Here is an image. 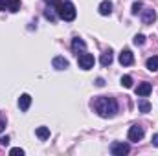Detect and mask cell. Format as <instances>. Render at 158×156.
Wrapping results in <instances>:
<instances>
[{
    "label": "cell",
    "mask_w": 158,
    "mask_h": 156,
    "mask_svg": "<svg viewBox=\"0 0 158 156\" xmlns=\"http://www.w3.org/2000/svg\"><path fill=\"white\" fill-rule=\"evenodd\" d=\"M94 110H96L101 117H112L118 112V103H116L114 97L103 96V97H98V99L94 101Z\"/></svg>",
    "instance_id": "1"
},
{
    "label": "cell",
    "mask_w": 158,
    "mask_h": 156,
    "mask_svg": "<svg viewBox=\"0 0 158 156\" xmlns=\"http://www.w3.org/2000/svg\"><path fill=\"white\" fill-rule=\"evenodd\" d=\"M53 4H55L57 13H59V17H61L63 20L72 22V20L76 18L77 11H76V6H74L72 2H68V0H64V2H61V0H53Z\"/></svg>",
    "instance_id": "2"
},
{
    "label": "cell",
    "mask_w": 158,
    "mask_h": 156,
    "mask_svg": "<svg viewBox=\"0 0 158 156\" xmlns=\"http://www.w3.org/2000/svg\"><path fill=\"white\" fill-rule=\"evenodd\" d=\"M77 64H79V68H83V70L94 68V55L92 53H81L77 57Z\"/></svg>",
    "instance_id": "3"
},
{
    "label": "cell",
    "mask_w": 158,
    "mask_h": 156,
    "mask_svg": "<svg viewBox=\"0 0 158 156\" xmlns=\"http://www.w3.org/2000/svg\"><path fill=\"white\" fill-rule=\"evenodd\" d=\"M129 151H131L129 143H123V142H114V143L110 145V153H112L114 156H123V154H129Z\"/></svg>",
    "instance_id": "4"
},
{
    "label": "cell",
    "mask_w": 158,
    "mask_h": 156,
    "mask_svg": "<svg viewBox=\"0 0 158 156\" xmlns=\"http://www.w3.org/2000/svg\"><path fill=\"white\" fill-rule=\"evenodd\" d=\"M142 138H143V129L140 125H132L129 129V140L131 142H140Z\"/></svg>",
    "instance_id": "5"
},
{
    "label": "cell",
    "mask_w": 158,
    "mask_h": 156,
    "mask_svg": "<svg viewBox=\"0 0 158 156\" xmlns=\"http://www.w3.org/2000/svg\"><path fill=\"white\" fill-rule=\"evenodd\" d=\"M151 92H153V84L151 83H140L138 88H136V96L138 97H147Z\"/></svg>",
    "instance_id": "6"
},
{
    "label": "cell",
    "mask_w": 158,
    "mask_h": 156,
    "mask_svg": "<svg viewBox=\"0 0 158 156\" xmlns=\"http://www.w3.org/2000/svg\"><path fill=\"white\" fill-rule=\"evenodd\" d=\"M119 63H121L123 66H131V64L134 63V55H132V51H131V50H123V51L119 53Z\"/></svg>",
    "instance_id": "7"
},
{
    "label": "cell",
    "mask_w": 158,
    "mask_h": 156,
    "mask_svg": "<svg viewBox=\"0 0 158 156\" xmlns=\"http://www.w3.org/2000/svg\"><path fill=\"white\" fill-rule=\"evenodd\" d=\"M155 20H156L155 9H143V11H142V22H143V24H153Z\"/></svg>",
    "instance_id": "8"
},
{
    "label": "cell",
    "mask_w": 158,
    "mask_h": 156,
    "mask_svg": "<svg viewBox=\"0 0 158 156\" xmlns=\"http://www.w3.org/2000/svg\"><path fill=\"white\" fill-rule=\"evenodd\" d=\"M98 11H99V15H103V17L110 15V13H112V2H110V0H103V2L98 6Z\"/></svg>",
    "instance_id": "9"
},
{
    "label": "cell",
    "mask_w": 158,
    "mask_h": 156,
    "mask_svg": "<svg viewBox=\"0 0 158 156\" xmlns=\"http://www.w3.org/2000/svg\"><path fill=\"white\" fill-rule=\"evenodd\" d=\"M52 64H53V68H55V70H66V68H68V61H66L64 57H61V55L53 57Z\"/></svg>",
    "instance_id": "10"
},
{
    "label": "cell",
    "mask_w": 158,
    "mask_h": 156,
    "mask_svg": "<svg viewBox=\"0 0 158 156\" xmlns=\"http://www.w3.org/2000/svg\"><path fill=\"white\" fill-rule=\"evenodd\" d=\"M30 105H31V96L30 94H22L20 97H19V107H20V110H28L30 109Z\"/></svg>",
    "instance_id": "11"
},
{
    "label": "cell",
    "mask_w": 158,
    "mask_h": 156,
    "mask_svg": "<svg viewBox=\"0 0 158 156\" xmlns=\"http://www.w3.org/2000/svg\"><path fill=\"white\" fill-rule=\"evenodd\" d=\"M145 66H147V70H151V72H158V55L149 57L147 63H145Z\"/></svg>",
    "instance_id": "12"
},
{
    "label": "cell",
    "mask_w": 158,
    "mask_h": 156,
    "mask_svg": "<svg viewBox=\"0 0 158 156\" xmlns=\"http://www.w3.org/2000/svg\"><path fill=\"white\" fill-rule=\"evenodd\" d=\"M35 134H37L39 140H48V138H50V129H48V127H39V129L35 130Z\"/></svg>",
    "instance_id": "13"
},
{
    "label": "cell",
    "mask_w": 158,
    "mask_h": 156,
    "mask_svg": "<svg viewBox=\"0 0 158 156\" xmlns=\"http://www.w3.org/2000/svg\"><path fill=\"white\" fill-rule=\"evenodd\" d=\"M99 61H101V64H103V66H110V63H112V51H110V50H109V51H105V53L101 55V59H99Z\"/></svg>",
    "instance_id": "14"
},
{
    "label": "cell",
    "mask_w": 158,
    "mask_h": 156,
    "mask_svg": "<svg viewBox=\"0 0 158 156\" xmlns=\"http://www.w3.org/2000/svg\"><path fill=\"white\" fill-rule=\"evenodd\" d=\"M6 4H7V9L13 13L20 9V0H6Z\"/></svg>",
    "instance_id": "15"
},
{
    "label": "cell",
    "mask_w": 158,
    "mask_h": 156,
    "mask_svg": "<svg viewBox=\"0 0 158 156\" xmlns=\"http://www.w3.org/2000/svg\"><path fill=\"white\" fill-rule=\"evenodd\" d=\"M138 107H140V110H142V112H149V110H151V103H149L147 99H143V97L138 101Z\"/></svg>",
    "instance_id": "16"
},
{
    "label": "cell",
    "mask_w": 158,
    "mask_h": 156,
    "mask_svg": "<svg viewBox=\"0 0 158 156\" xmlns=\"http://www.w3.org/2000/svg\"><path fill=\"white\" fill-rule=\"evenodd\" d=\"M72 48L77 51V50H85V40H81L79 37H76V39L72 40Z\"/></svg>",
    "instance_id": "17"
},
{
    "label": "cell",
    "mask_w": 158,
    "mask_h": 156,
    "mask_svg": "<svg viewBox=\"0 0 158 156\" xmlns=\"http://www.w3.org/2000/svg\"><path fill=\"white\" fill-rule=\"evenodd\" d=\"M121 84H123L125 88H131V86H132V77H131V76H123V77H121Z\"/></svg>",
    "instance_id": "18"
},
{
    "label": "cell",
    "mask_w": 158,
    "mask_h": 156,
    "mask_svg": "<svg viewBox=\"0 0 158 156\" xmlns=\"http://www.w3.org/2000/svg\"><path fill=\"white\" fill-rule=\"evenodd\" d=\"M142 7H143V4H142V2H134V4H132V15L142 13Z\"/></svg>",
    "instance_id": "19"
},
{
    "label": "cell",
    "mask_w": 158,
    "mask_h": 156,
    "mask_svg": "<svg viewBox=\"0 0 158 156\" xmlns=\"http://www.w3.org/2000/svg\"><path fill=\"white\" fill-rule=\"evenodd\" d=\"M136 46H142V44H145V35H142V33H138L136 37H134V40H132Z\"/></svg>",
    "instance_id": "20"
},
{
    "label": "cell",
    "mask_w": 158,
    "mask_h": 156,
    "mask_svg": "<svg viewBox=\"0 0 158 156\" xmlns=\"http://www.w3.org/2000/svg\"><path fill=\"white\" fill-rule=\"evenodd\" d=\"M9 154H11V156H19V154L22 156V154H24V151H22L20 147H15V149H11V151H9Z\"/></svg>",
    "instance_id": "21"
},
{
    "label": "cell",
    "mask_w": 158,
    "mask_h": 156,
    "mask_svg": "<svg viewBox=\"0 0 158 156\" xmlns=\"http://www.w3.org/2000/svg\"><path fill=\"white\" fill-rule=\"evenodd\" d=\"M7 143H9V138L7 136H2L0 138V145H7Z\"/></svg>",
    "instance_id": "22"
},
{
    "label": "cell",
    "mask_w": 158,
    "mask_h": 156,
    "mask_svg": "<svg viewBox=\"0 0 158 156\" xmlns=\"http://www.w3.org/2000/svg\"><path fill=\"white\" fill-rule=\"evenodd\" d=\"M7 9V4H6V0H0V11H6Z\"/></svg>",
    "instance_id": "23"
},
{
    "label": "cell",
    "mask_w": 158,
    "mask_h": 156,
    "mask_svg": "<svg viewBox=\"0 0 158 156\" xmlns=\"http://www.w3.org/2000/svg\"><path fill=\"white\" fill-rule=\"evenodd\" d=\"M153 145H156V147H158V134L153 136Z\"/></svg>",
    "instance_id": "24"
},
{
    "label": "cell",
    "mask_w": 158,
    "mask_h": 156,
    "mask_svg": "<svg viewBox=\"0 0 158 156\" xmlns=\"http://www.w3.org/2000/svg\"><path fill=\"white\" fill-rule=\"evenodd\" d=\"M4 127H6V123H4V119H2V117H0V132H2V130H4Z\"/></svg>",
    "instance_id": "25"
},
{
    "label": "cell",
    "mask_w": 158,
    "mask_h": 156,
    "mask_svg": "<svg viewBox=\"0 0 158 156\" xmlns=\"http://www.w3.org/2000/svg\"><path fill=\"white\" fill-rule=\"evenodd\" d=\"M96 84H98V86H103L105 83H103V79H98V81H96Z\"/></svg>",
    "instance_id": "26"
}]
</instances>
